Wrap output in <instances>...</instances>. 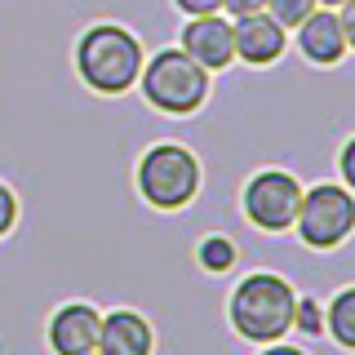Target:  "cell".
Wrapping results in <instances>:
<instances>
[{"mask_svg": "<svg viewBox=\"0 0 355 355\" xmlns=\"http://www.w3.org/2000/svg\"><path fill=\"white\" fill-rule=\"evenodd\" d=\"M338 169H342V182H355V178H351V142L342 147V160H338Z\"/></svg>", "mask_w": 355, "mask_h": 355, "instance_id": "obj_20", "label": "cell"}, {"mask_svg": "<svg viewBox=\"0 0 355 355\" xmlns=\"http://www.w3.org/2000/svg\"><path fill=\"white\" fill-rule=\"evenodd\" d=\"M297 200H302V187H297L293 173L266 169L258 178H249V187H244V214L258 231H284L293 227Z\"/></svg>", "mask_w": 355, "mask_h": 355, "instance_id": "obj_6", "label": "cell"}, {"mask_svg": "<svg viewBox=\"0 0 355 355\" xmlns=\"http://www.w3.org/2000/svg\"><path fill=\"white\" fill-rule=\"evenodd\" d=\"M231 36H236V58H244L249 67H266L284 53V27L275 22L266 9H253V14H240L231 22Z\"/></svg>", "mask_w": 355, "mask_h": 355, "instance_id": "obj_9", "label": "cell"}, {"mask_svg": "<svg viewBox=\"0 0 355 355\" xmlns=\"http://www.w3.org/2000/svg\"><path fill=\"white\" fill-rule=\"evenodd\" d=\"M293 297L297 293L284 275H271V271L244 275L227 302L231 329L249 342H280L293 329Z\"/></svg>", "mask_w": 355, "mask_h": 355, "instance_id": "obj_2", "label": "cell"}, {"mask_svg": "<svg viewBox=\"0 0 355 355\" xmlns=\"http://www.w3.org/2000/svg\"><path fill=\"white\" fill-rule=\"evenodd\" d=\"M98 311L89 302H67L53 311L49 320V347L53 355H85V351H98Z\"/></svg>", "mask_w": 355, "mask_h": 355, "instance_id": "obj_10", "label": "cell"}, {"mask_svg": "<svg viewBox=\"0 0 355 355\" xmlns=\"http://www.w3.org/2000/svg\"><path fill=\"white\" fill-rule=\"evenodd\" d=\"M85 355H103V351H85Z\"/></svg>", "mask_w": 355, "mask_h": 355, "instance_id": "obj_22", "label": "cell"}, {"mask_svg": "<svg viewBox=\"0 0 355 355\" xmlns=\"http://www.w3.org/2000/svg\"><path fill=\"white\" fill-rule=\"evenodd\" d=\"M76 71L98 94H125V89L138 85L142 44L120 22H94L76 44Z\"/></svg>", "mask_w": 355, "mask_h": 355, "instance_id": "obj_1", "label": "cell"}, {"mask_svg": "<svg viewBox=\"0 0 355 355\" xmlns=\"http://www.w3.org/2000/svg\"><path fill=\"white\" fill-rule=\"evenodd\" d=\"M182 14H191V18H200V14H218L222 9V0H173Z\"/></svg>", "mask_w": 355, "mask_h": 355, "instance_id": "obj_17", "label": "cell"}, {"mask_svg": "<svg viewBox=\"0 0 355 355\" xmlns=\"http://www.w3.org/2000/svg\"><path fill=\"white\" fill-rule=\"evenodd\" d=\"M151 324L138 311H111L107 320H98V351L103 355H151Z\"/></svg>", "mask_w": 355, "mask_h": 355, "instance_id": "obj_11", "label": "cell"}, {"mask_svg": "<svg viewBox=\"0 0 355 355\" xmlns=\"http://www.w3.org/2000/svg\"><path fill=\"white\" fill-rule=\"evenodd\" d=\"M138 191L155 209H182L200 191V160L178 142H155L138 160Z\"/></svg>", "mask_w": 355, "mask_h": 355, "instance_id": "obj_4", "label": "cell"}, {"mask_svg": "<svg viewBox=\"0 0 355 355\" xmlns=\"http://www.w3.org/2000/svg\"><path fill=\"white\" fill-rule=\"evenodd\" d=\"M293 329H302V333H311V338H320L324 320H320V306L311 302V297H293Z\"/></svg>", "mask_w": 355, "mask_h": 355, "instance_id": "obj_15", "label": "cell"}, {"mask_svg": "<svg viewBox=\"0 0 355 355\" xmlns=\"http://www.w3.org/2000/svg\"><path fill=\"white\" fill-rule=\"evenodd\" d=\"M266 0H222V9H227L231 18H240V14H253V9H262Z\"/></svg>", "mask_w": 355, "mask_h": 355, "instance_id": "obj_18", "label": "cell"}, {"mask_svg": "<svg viewBox=\"0 0 355 355\" xmlns=\"http://www.w3.org/2000/svg\"><path fill=\"white\" fill-rule=\"evenodd\" d=\"M320 9H338V5H347V0H315Z\"/></svg>", "mask_w": 355, "mask_h": 355, "instance_id": "obj_21", "label": "cell"}, {"mask_svg": "<svg viewBox=\"0 0 355 355\" xmlns=\"http://www.w3.org/2000/svg\"><path fill=\"white\" fill-rule=\"evenodd\" d=\"M262 355H306V351H297V347H284V342H266V351Z\"/></svg>", "mask_w": 355, "mask_h": 355, "instance_id": "obj_19", "label": "cell"}, {"mask_svg": "<svg viewBox=\"0 0 355 355\" xmlns=\"http://www.w3.org/2000/svg\"><path fill=\"white\" fill-rule=\"evenodd\" d=\"M293 227L311 249H338L342 240L351 236L355 227V196L347 191V182H324V187H311L297 200V214Z\"/></svg>", "mask_w": 355, "mask_h": 355, "instance_id": "obj_5", "label": "cell"}, {"mask_svg": "<svg viewBox=\"0 0 355 355\" xmlns=\"http://www.w3.org/2000/svg\"><path fill=\"white\" fill-rule=\"evenodd\" d=\"M14 222H18V200H14V191H9L5 182H0V236H9Z\"/></svg>", "mask_w": 355, "mask_h": 355, "instance_id": "obj_16", "label": "cell"}, {"mask_svg": "<svg viewBox=\"0 0 355 355\" xmlns=\"http://www.w3.org/2000/svg\"><path fill=\"white\" fill-rule=\"evenodd\" d=\"M138 80H142L147 103L155 111H164V116H191L209 98V71L200 62H191L182 49H160L138 71Z\"/></svg>", "mask_w": 355, "mask_h": 355, "instance_id": "obj_3", "label": "cell"}, {"mask_svg": "<svg viewBox=\"0 0 355 355\" xmlns=\"http://www.w3.org/2000/svg\"><path fill=\"white\" fill-rule=\"evenodd\" d=\"M351 40H355V0L338 5V14H333V9H311V14L297 22V49L320 67L342 62V53L351 49Z\"/></svg>", "mask_w": 355, "mask_h": 355, "instance_id": "obj_7", "label": "cell"}, {"mask_svg": "<svg viewBox=\"0 0 355 355\" xmlns=\"http://www.w3.org/2000/svg\"><path fill=\"white\" fill-rule=\"evenodd\" d=\"M324 329L333 333V342H338L342 351H351V347H355V288H342V293L329 302Z\"/></svg>", "mask_w": 355, "mask_h": 355, "instance_id": "obj_12", "label": "cell"}, {"mask_svg": "<svg viewBox=\"0 0 355 355\" xmlns=\"http://www.w3.org/2000/svg\"><path fill=\"white\" fill-rule=\"evenodd\" d=\"M262 9H266V14H271V18L288 31V27H297V22H302L311 9H320V5H315V0H266Z\"/></svg>", "mask_w": 355, "mask_h": 355, "instance_id": "obj_14", "label": "cell"}, {"mask_svg": "<svg viewBox=\"0 0 355 355\" xmlns=\"http://www.w3.org/2000/svg\"><path fill=\"white\" fill-rule=\"evenodd\" d=\"M182 53L191 62H200L205 71H227L236 62V36L231 22H222L218 14H200L182 27Z\"/></svg>", "mask_w": 355, "mask_h": 355, "instance_id": "obj_8", "label": "cell"}, {"mask_svg": "<svg viewBox=\"0 0 355 355\" xmlns=\"http://www.w3.org/2000/svg\"><path fill=\"white\" fill-rule=\"evenodd\" d=\"M200 262H205V271H214V275L231 271V266H236V244L227 236H205L200 240Z\"/></svg>", "mask_w": 355, "mask_h": 355, "instance_id": "obj_13", "label": "cell"}]
</instances>
